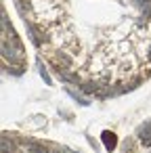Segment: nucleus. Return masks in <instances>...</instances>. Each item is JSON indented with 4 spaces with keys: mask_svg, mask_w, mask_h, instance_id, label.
<instances>
[{
    "mask_svg": "<svg viewBox=\"0 0 151 153\" xmlns=\"http://www.w3.org/2000/svg\"><path fill=\"white\" fill-rule=\"evenodd\" d=\"M71 65H74V59H71L67 53H57V55H55V67H57L59 74L71 69Z\"/></svg>",
    "mask_w": 151,
    "mask_h": 153,
    "instance_id": "f257e3e1",
    "label": "nucleus"
},
{
    "mask_svg": "<svg viewBox=\"0 0 151 153\" xmlns=\"http://www.w3.org/2000/svg\"><path fill=\"white\" fill-rule=\"evenodd\" d=\"M138 140L143 145H151V120L145 122L141 128H138Z\"/></svg>",
    "mask_w": 151,
    "mask_h": 153,
    "instance_id": "f03ea898",
    "label": "nucleus"
},
{
    "mask_svg": "<svg viewBox=\"0 0 151 153\" xmlns=\"http://www.w3.org/2000/svg\"><path fill=\"white\" fill-rule=\"evenodd\" d=\"M101 140H103V145H105V149H107V151H113V149H115V145H118L115 134H113V132H109V130H105V132L101 134Z\"/></svg>",
    "mask_w": 151,
    "mask_h": 153,
    "instance_id": "7ed1b4c3",
    "label": "nucleus"
},
{
    "mask_svg": "<svg viewBox=\"0 0 151 153\" xmlns=\"http://www.w3.org/2000/svg\"><path fill=\"white\" fill-rule=\"evenodd\" d=\"M11 136H13V134H9V132L2 134V153H19V151L15 149V143H13Z\"/></svg>",
    "mask_w": 151,
    "mask_h": 153,
    "instance_id": "20e7f679",
    "label": "nucleus"
},
{
    "mask_svg": "<svg viewBox=\"0 0 151 153\" xmlns=\"http://www.w3.org/2000/svg\"><path fill=\"white\" fill-rule=\"evenodd\" d=\"M69 94H71V97H74L76 101H80L82 105H88V101H86V99H82V97H78V92H74V90H69Z\"/></svg>",
    "mask_w": 151,
    "mask_h": 153,
    "instance_id": "39448f33",
    "label": "nucleus"
},
{
    "mask_svg": "<svg viewBox=\"0 0 151 153\" xmlns=\"http://www.w3.org/2000/svg\"><path fill=\"white\" fill-rule=\"evenodd\" d=\"M40 76L44 78V82H46V84H51V78H48V74H46V69H44V67L40 69Z\"/></svg>",
    "mask_w": 151,
    "mask_h": 153,
    "instance_id": "423d86ee",
    "label": "nucleus"
},
{
    "mask_svg": "<svg viewBox=\"0 0 151 153\" xmlns=\"http://www.w3.org/2000/svg\"><path fill=\"white\" fill-rule=\"evenodd\" d=\"M38 153H46V151H44V149H42V151H38Z\"/></svg>",
    "mask_w": 151,
    "mask_h": 153,
    "instance_id": "0eeeda50",
    "label": "nucleus"
},
{
    "mask_svg": "<svg viewBox=\"0 0 151 153\" xmlns=\"http://www.w3.org/2000/svg\"><path fill=\"white\" fill-rule=\"evenodd\" d=\"M149 57H151V55H149Z\"/></svg>",
    "mask_w": 151,
    "mask_h": 153,
    "instance_id": "6e6552de",
    "label": "nucleus"
}]
</instances>
